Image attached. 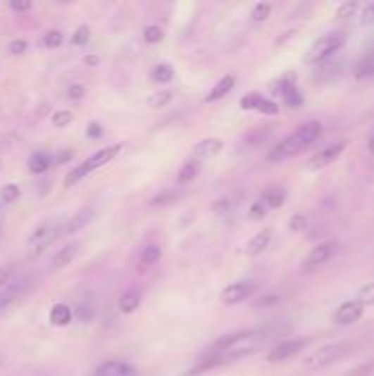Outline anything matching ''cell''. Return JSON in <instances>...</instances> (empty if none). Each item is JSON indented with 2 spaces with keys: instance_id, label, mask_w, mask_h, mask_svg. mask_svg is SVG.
Masks as SVG:
<instances>
[{
  "instance_id": "52a82bcc",
  "label": "cell",
  "mask_w": 374,
  "mask_h": 376,
  "mask_svg": "<svg viewBox=\"0 0 374 376\" xmlns=\"http://www.w3.org/2000/svg\"><path fill=\"white\" fill-rule=\"evenodd\" d=\"M311 344V339H291V341H284L280 346H275L269 354H266V361L269 363H282L295 356L297 352H301Z\"/></svg>"
},
{
  "instance_id": "e575fe53",
  "label": "cell",
  "mask_w": 374,
  "mask_h": 376,
  "mask_svg": "<svg viewBox=\"0 0 374 376\" xmlns=\"http://www.w3.org/2000/svg\"><path fill=\"white\" fill-rule=\"evenodd\" d=\"M269 15H271V5L269 3H258L254 7V11H251V18H254L256 23H264Z\"/></svg>"
},
{
  "instance_id": "d6986e66",
  "label": "cell",
  "mask_w": 374,
  "mask_h": 376,
  "mask_svg": "<svg viewBox=\"0 0 374 376\" xmlns=\"http://www.w3.org/2000/svg\"><path fill=\"white\" fill-rule=\"evenodd\" d=\"M354 77L357 80H374V51L363 56L354 66Z\"/></svg>"
},
{
  "instance_id": "d6a6232c",
  "label": "cell",
  "mask_w": 374,
  "mask_h": 376,
  "mask_svg": "<svg viewBox=\"0 0 374 376\" xmlns=\"http://www.w3.org/2000/svg\"><path fill=\"white\" fill-rule=\"evenodd\" d=\"M88 40H91V29H88L86 25L77 27V31L73 33V38H70V42H73L75 46H84V44H88Z\"/></svg>"
},
{
  "instance_id": "b9f144b4",
  "label": "cell",
  "mask_w": 374,
  "mask_h": 376,
  "mask_svg": "<svg viewBox=\"0 0 374 376\" xmlns=\"http://www.w3.org/2000/svg\"><path fill=\"white\" fill-rule=\"evenodd\" d=\"M27 49H29V42L27 40H11L9 42V53L11 56H23V53H27Z\"/></svg>"
},
{
  "instance_id": "f907efd6",
  "label": "cell",
  "mask_w": 374,
  "mask_h": 376,
  "mask_svg": "<svg viewBox=\"0 0 374 376\" xmlns=\"http://www.w3.org/2000/svg\"><path fill=\"white\" fill-rule=\"evenodd\" d=\"M84 64H86V66H97V64H99V58H97V56H86V58H84Z\"/></svg>"
},
{
  "instance_id": "f546056e",
  "label": "cell",
  "mask_w": 374,
  "mask_h": 376,
  "mask_svg": "<svg viewBox=\"0 0 374 376\" xmlns=\"http://www.w3.org/2000/svg\"><path fill=\"white\" fill-rule=\"evenodd\" d=\"M91 174L86 168H84V163H80L73 172H70L66 178H64V187H70V185H75V183H80V181H84V178Z\"/></svg>"
},
{
  "instance_id": "484cf974",
  "label": "cell",
  "mask_w": 374,
  "mask_h": 376,
  "mask_svg": "<svg viewBox=\"0 0 374 376\" xmlns=\"http://www.w3.org/2000/svg\"><path fill=\"white\" fill-rule=\"evenodd\" d=\"M152 80L156 84H170L174 80V68L170 64H156L152 68Z\"/></svg>"
},
{
  "instance_id": "f1b7e54d",
  "label": "cell",
  "mask_w": 374,
  "mask_h": 376,
  "mask_svg": "<svg viewBox=\"0 0 374 376\" xmlns=\"http://www.w3.org/2000/svg\"><path fill=\"white\" fill-rule=\"evenodd\" d=\"M163 29L161 27H156V25H150V27H146L144 29V40L148 42V44H158V42H163Z\"/></svg>"
},
{
  "instance_id": "3957f363",
  "label": "cell",
  "mask_w": 374,
  "mask_h": 376,
  "mask_svg": "<svg viewBox=\"0 0 374 376\" xmlns=\"http://www.w3.org/2000/svg\"><path fill=\"white\" fill-rule=\"evenodd\" d=\"M346 352H348L346 344H328V346H322L315 352H311L306 359L301 361V365L306 370H324V368L339 361L342 356H346Z\"/></svg>"
},
{
  "instance_id": "d4e9b609",
  "label": "cell",
  "mask_w": 374,
  "mask_h": 376,
  "mask_svg": "<svg viewBox=\"0 0 374 376\" xmlns=\"http://www.w3.org/2000/svg\"><path fill=\"white\" fill-rule=\"evenodd\" d=\"M284 199H287V194L282 189H269L262 194V203L266 205V209H278L284 205Z\"/></svg>"
},
{
  "instance_id": "74e56055",
  "label": "cell",
  "mask_w": 374,
  "mask_h": 376,
  "mask_svg": "<svg viewBox=\"0 0 374 376\" xmlns=\"http://www.w3.org/2000/svg\"><path fill=\"white\" fill-rule=\"evenodd\" d=\"M260 99H262L260 93H249V95H244V97L240 99V108H244V111H256L258 104H260Z\"/></svg>"
},
{
  "instance_id": "8fae6325",
  "label": "cell",
  "mask_w": 374,
  "mask_h": 376,
  "mask_svg": "<svg viewBox=\"0 0 374 376\" xmlns=\"http://www.w3.org/2000/svg\"><path fill=\"white\" fill-rule=\"evenodd\" d=\"M93 376H137V370L123 361H104L95 368Z\"/></svg>"
},
{
  "instance_id": "ab89813d",
  "label": "cell",
  "mask_w": 374,
  "mask_h": 376,
  "mask_svg": "<svg viewBox=\"0 0 374 376\" xmlns=\"http://www.w3.org/2000/svg\"><path fill=\"white\" fill-rule=\"evenodd\" d=\"M359 20H361V25H374V0L368 5H361Z\"/></svg>"
},
{
  "instance_id": "7c38bea8",
  "label": "cell",
  "mask_w": 374,
  "mask_h": 376,
  "mask_svg": "<svg viewBox=\"0 0 374 376\" xmlns=\"http://www.w3.org/2000/svg\"><path fill=\"white\" fill-rule=\"evenodd\" d=\"M271 240H273V231H271V229H262L260 234H256L251 240L247 242V246H244V253H247L249 258H256V256L264 253L266 246L271 244Z\"/></svg>"
},
{
  "instance_id": "7bdbcfd3",
  "label": "cell",
  "mask_w": 374,
  "mask_h": 376,
  "mask_svg": "<svg viewBox=\"0 0 374 376\" xmlns=\"http://www.w3.org/2000/svg\"><path fill=\"white\" fill-rule=\"evenodd\" d=\"M264 216H266V205H264L262 201L254 203L251 209H249V218H251V220H260V218H264Z\"/></svg>"
},
{
  "instance_id": "ffe728a7",
  "label": "cell",
  "mask_w": 374,
  "mask_h": 376,
  "mask_svg": "<svg viewBox=\"0 0 374 376\" xmlns=\"http://www.w3.org/2000/svg\"><path fill=\"white\" fill-rule=\"evenodd\" d=\"M91 218H93V211H91V209H82L75 218H70V220L66 223V227H64L62 231H64V234H68V236L75 234V231H80L86 223H91Z\"/></svg>"
},
{
  "instance_id": "d590c367",
  "label": "cell",
  "mask_w": 374,
  "mask_h": 376,
  "mask_svg": "<svg viewBox=\"0 0 374 376\" xmlns=\"http://www.w3.org/2000/svg\"><path fill=\"white\" fill-rule=\"evenodd\" d=\"M62 42H64V33L58 31V29L49 31V33H46V38H44V46H46V49H58Z\"/></svg>"
},
{
  "instance_id": "f35d334b",
  "label": "cell",
  "mask_w": 374,
  "mask_h": 376,
  "mask_svg": "<svg viewBox=\"0 0 374 376\" xmlns=\"http://www.w3.org/2000/svg\"><path fill=\"white\" fill-rule=\"evenodd\" d=\"M181 199V194L179 192H163V194H158L152 199V205H170L174 201H179Z\"/></svg>"
},
{
  "instance_id": "277c9868",
  "label": "cell",
  "mask_w": 374,
  "mask_h": 376,
  "mask_svg": "<svg viewBox=\"0 0 374 376\" xmlns=\"http://www.w3.org/2000/svg\"><path fill=\"white\" fill-rule=\"evenodd\" d=\"M62 227L58 223H44L38 229L31 231V236L27 238V249H29V256L31 258H38L40 253H44L46 246L51 242H56V238L62 234L60 231Z\"/></svg>"
},
{
  "instance_id": "816d5d0a",
  "label": "cell",
  "mask_w": 374,
  "mask_h": 376,
  "mask_svg": "<svg viewBox=\"0 0 374 376\" xmlns=\"http://www.w3.org/2000/svg\"><path fill=\"white\" fill-rule=\"evenodd\" d=\"M70 156H73V150H64V152L58 156V163H66V161H68Z\"/></svg>"
},
{
  "instance_id": "2e32d148",
  "label": "cell",
  "mask_w": 374,
  "mask_h": 376,
  "mask_svg": "<svg viewBox=\"0 0 374 376\" xmlns=\"http://www.w3.org/2000/svg\"><path fill=\"white\" fill-rule=\"evenodd\" d=\"M80 253V242H68L66 246H62L58 251V256L53 258V268H64L66 264H70Z\"/></svg>"
},
{
  "instance_id": "ac0fdd59",
  "label": "cell",
  "mask_w": 374,
  "mask_h": 376,
  "mask_svg": "<svg viewBox=\"0 0 374 376\" xmlns=\"http://www.w3.org/2000/svg\"><path fill=\"white\" fill-rule=\"evenodd\" d=\"M49 317L53 326H68L70 321H73V311H70L68 303H56V306L51 308Z\"/></svg>"
},
{
  "instance_id": "5b68a950",
  "label": "cell",
  "mask_w": 374,
  "mask_h": 376,
  "mask_svg": "<svg viewBox=\"0 0 374 376\" xmlns=\"http://www.w3.org/2000/svg\"><path fill=\"white\" fill-rule=\"evenodd\" d=\"M337 251H339V242L337 240H326L322 244L313 246L311 253L304 258V271H315V268L328 264L337 256Z\"/></svg>"
},
{
  "instance_id": "44dd1931",
  "label": "cell",
  "mask_w": 374,
  "mask_h": 376,
  "mask_svg": "<svg viewBox=\"0 0 374 376\" xmlns=\"http://www.w3.org/2000/svg\"><path fill=\"white\" fill-rule=\"evenodd\" d=\"M201 172V161H187V163L179 170V174H176V178H179V183L185 185V183H192L196 176H199Z\"/></svg>"
},
{
  "instance_id": "f5cc1de1",
  "label": "cell",
  "mask_w": 374,
  "mask_h": 376,
  "mask_svg": "<svg viewBox=\"0 0 374 376\" xmlns=\"http://www.w3.org/2000/svg\"><path fill=\"white\" fill-rule=\"evenodd\" d=\"M368 152L374 156V132L370 134V139H368Z\"/></svg>"
},
{
  "instance_id": "8d00e7d4",
  "label": "cell",
  "mask_w": 374,
  "mask_h": 376,
  "mask_svg": "<svg viewBox=\"0 0 374 376\" xmlns=\"http://www.w3.org/2000/svg\"><path fill=\"white\" fill-rule=\"evenodd\" d=\"M357 301H361L363 306H374V282L363 286V289L359 291V295H357Z\"/></svg>"
},
{
  "instance_id": "db71d44e",
  "label": "cell",
  "mask_w": 374,
  "mask_h": 376,
  "mask_svg": "<svg viewBox=\"0 0 374 376\" xmlns=\"http://www.w3.org/2000/svg\"><path fill=\"white\" fill-rule=\"evenodd\" d=\"M5 365V359H3V356H0V368H3Z\"/></svg>"
},
{
  "instance_id": "4fadbf2b",
  "label": "cell",
  "mask_w": 374,
  "mask_h": 376,
  "mask_svg": "<svg viewBox=\"0 0 374 376\" xmlns=\"http://www.w3.org/2000/svg\"><path fill=\"white\" fill-rule=\"evenodd\" d=\"M254 332L251 330H238V332H229L225 337H220L216 344H213V352H227L231 348H236L238 344L247 341L249 337H251Z\"/></svg>"
},
{
  "instance_id": "7a4b0ae2",
  "label": "cell",
  "mask_w": 374,
  "mask_h": 376,
  "mask_svg": "<svg viewBox=\"0 0 374 376\" xmlns=\"http://www.w3.org/2000/svg\"><path fill=\"white\" fill-rule=\"evenodd\" d=\"M346 44V33L344 31H330L326 35H322L306 53L304 62L306 64H322L326 60H330L337 51Z\"/></svg>"
},
{
  "instance_id": "ba28073f",
  "label": "cell",
  "mask_w": 374,
  "mask_h": 376,
  "mask_svg": "<svg viewBox=\"0 0 374 376\" xmlns=\"http://www.w3.org/2000/svg\"><path fill=\"white\" fill-rule=\"evenodd\" d=\"M363 303L357 301V299H350V301H344L339 308L335 311L332 315V321L339 326H348V324H354V321H359L363 317Z\"/></svg>"
},
{
  "instance_id": "7402d4cb",
  "label": "cell",
  "mask_w": 374,
  "mask_h": 376,
  "mask_svg": "<svg viewBox=\"0 0 374 376\" xmlns=\"http://www.w3.org/2000/svg\"><path fill=\"white\" fill-rule=\"evenodd\" d=\"M139 306H141V295H139L137 291H128V293H123V295H121V299H119V311H121V313H126V315L135 313Z\"/></svg>"
},
{
  "instance_id": "30bf717a",
  "label": "cell",
  "mask_w": 374,
  "mask_h": 376,
  "mask_svg": "<svg viewBox=\"0 0 374 376\" xmlns=\"http://www.w3.org/2000/svg\"><path fill=\"white\" fill-rule=\"evenodd\" d=\"M119 152H121V143H113V146H108V148H101L99 152H95L88 161H84V168L88 172H93V170H97L101 165H108L113 158H117Z\"/></svg>"
},
{
  "instance_id": "8992f818",
  "label": "cell",
  "mask_w": 374,
  "mask_h": 376,
  "mask_svg": "<svg viewBox=\"0 0 374 376\" xmlns=\"http://www.w3.org/2000/svg\"><path fill=\"white\" fill-rule=\"evenodd\" d=\"M256 291H258L256 282H234V284H229L227 289H223L220 301L227 303V306H231V303H240V301L249 299Z\"/></svg>"
},
{
  "instance_id": "e0dca14e",
  "label": "cell",
  "mask_w": 374,
  "mask_h": 376,
  "mask_svg": "<svg viewBox=\"0 0 374 376\" xmlns=\"http://www.w3.org/2000/svg\"><path fill=\"white\" fill-rule=\"evenodd\" d=\"M23 293V282H15L11 280L3 291H0V311H5L7 306H11V303L20 297Z\"/></svg>"
},
{
  "instance_id": "7dc6e473",
  "label": "cell",
  "mask_w": 374,
  "mask_h": 376,
  "mask_svg": "<svg viewBox=\"0 0 374 376\" xmlns=\"http://www.w3.org/2000/svg\"><path fill=\"white\" fill-rule=\"evenodd\" d=\"M278 301H280L278 295H264V297H260V299L256 301V306H258V308H266V306H275Z\"/></svg>"
},
{
  "instance_id": "cb8c5ba5",
  "label": "cell",
  "mask_w": 374,
  "mask_h": 376,
  "mask_svg": "<svg viewBox=\"0 0 374 376\" xmlns=\"http://www.w3.org/2000/svg\"><path fill=\"white\" fill-rule=\"evenodd\" d=\"M158 260H161V246H158V244H148L144 249V253H141V268L154 266Z\"/></svg>"
},
{
  "instance_id": "5bb4252c",
  "label": "cell",
  "mask_w": 374,
  "mask_h": 376,
  "mask_svg": "<svg viewBox=\"0 0 374 376\" xmlns=\"http://www.w3.org/2000/svg\"><path fill=\"white\" fill-rule=\"evenodd\" d=\"M236 86V75L234 73H227V75H223L220 77V82L216 84L209 91V95L205 97V104H211V101H218V99H223V97H227L229 93H231V88Z\"/></svg>"
},
{
  "instance_id": "9a60e30c",
  "label": "cell",
  "mask_w": 374,
  "mask_h": 376,
  "mask_svg": "<svg viewBox=\"0 0 374 376\" xmlns=\"http://www.w3.org/2000/svg\"><path fill=\"white\" fill-rule=\"evenodd\" d=\"M192 152H194V156H199V158L218 156L223 152V141L220 139H203L192 148Z\"/></svg>"
},
{
  "instance_id": "4dcf8cb0",
  "label": "cell",
  "mask_w": 374,
  "mask_h": 376,
  "mask_svg": "<svg viewBox=\"0 0 374 376\" xmlns=\"http://www.w3.org/2000/svg\"><path fill=\"white\" fill-rule=\"evenodd\" d=\"M361 11V5L359 3H344L337 7V18H342V20H346V18H354Z\"/></svg>"
},
{
  "instance_id": "4316f807",
  "label": "cell",
  "mask_w": 374,
  "mask_h": 376,
  "mask_svg": "<svg viewBox=\"0 0 374 376\" xmlns=\"http://www.w3.org/2000/svg\"><path fill=\"white\" fill-rule=\"evenodd\" d=\"M20 187H18L15 183H7L3 189H0V201H3L5 205H13L20 201Z\"/></svg>"
},
{
  "instance_id": "603a6c76",
  "label": "cell",
  "mask_w": 374,
  "mask_h": 376,
  "mask_svg": "<svg viewBox=\"0 0 374 376\" xmlns=\"http://www.w3.org/2000/svg\"><path fill=\"white\" fill-rule=\"evenodd\" d=\"M51 163L53 161L49 158V154H44V152H38V154H33L31 158H29V172L31 174H44L49 168H51Z\"/></svg>"
},
{
  "instance_id": "ee69618b",
  "label": "cell",
  "mask_w": 374,
  "mask_h": 376,
  "mask_svg": "<svg viewBox=\"0 0 374 376\" xmlns=\"http://www.w3.org/2000/svg\"><path fill=\"white\" fill-rule=\"evenodd\" d=\"M9 7H11V11H15V13H27V11H31L33 3H31V0H11Z\"/></svg>"
},
{
  "instance_id": "c3c4849f",
  "label": "cell",
  "mask_w": 374,
  "mask_h": 376,
  "mask_svg": "<svg viewBox=\"0 0 374 376\" xmlns=\"http://www.w3.org/2000/svg\"><path fill=\"white\" fill-rule=\"evenodd\" d=\"M86 134H88V139H101V134H104V128L97 123V121H93L91 125L86 128Z\"/></svg>"
},
{
  "instance_id": "bcb514c9",
  "label": "cell",
  "mask_w": 374,
  "mask_h": 376,
  "mask_svg": "<svg viewBox=\"0 0 374 376\" xmlns=\"http://www.w3.org/2000/svg\"><path fill=\"white\" fill-rule=\"evenodd\" d=\"M11 273H13V266H0V291L5 289V286L11 282Z\"/></svg>"
},
{
  "instance_id": "681fc988",
  "label": "cell",
  "mask_w": 374,
  "mask_h": 376,
  "mask_svg": "<svg viewBox=\"0 0 374 376\" xmlns=\"http://www.w3.org/2000/svg\"><path fill=\"white\" fill-rule=\"evenodd\" d=\"M291 229H293V231L306 229V218H304V216H295V218L291 220Z\"/></svg>"
},
{
  "instance_id": "f6af8a7d",
  "label": "cell",
  "mask_w": 374,
  "mask_h": 376,
  "mask_svg": "<svg viewBox=\"0 0 374 376\" xmlns=\"http://www.w3.org/2000/svg\"><path fill=\"white\" fill-rule=\"evenodd\" d=\"M374 370V361L370 363H363V365H357V368H352L346 376H368L370 372Z\"/></svg>"
},
{
  "instance_id": "9c48e42d",
  "label": "cell",
  "mask_w": 374,
  "mask_h": 376,
  "mask_svg": "<svg viewBox=\"0 0 374 376\" xmlns=\"http://www.w3.org/2000/svg\"><path fill=\"white\" fill-rule=\"evenodd\" d=\"M344 143H332V146H328V148H324L322 152H317L308 163H306V168L308 170H324V168H328L330 163H335L337 158L342 156V152H344Z\"/></svg>"
},
{
  "instance_id": "1f68e13d",
  "label": "cell",
  "mask_w": 374,
  "mask_h": 376,
  "mask_svg": "<svg viewBox=\"0 0 374 376\" xmlns=\"http://www.w3.org/2000/svg\"><path fill=\"white\" fill-rule=\"evenodd\" d=\"M53 125H58V128H66L68 123H73V113L70 111H56L51 117Z\"/></svg>"
},
{
  "instance_id": "60d3db41",
  "label": "cell",
  "mask_w": 374,
  "mask_h": 376,
  "mask_svg": "<svg viewBox=\"0 0 374 376\" xmlns=\"http://www.w3.org/2000/svg\"><path fill=\"white\" fill-rule=\"evenodd\" d=\"M66 97L70 101H82L86 97V88L82 84H73V86H68V91H66Z\"/></svg>"
},
{
  "instance_id": "83f0119b",
  "label": "cell",
  "mask_w": 374,
  "mask_h": 376,
  "mask_svg": "<svg viewBox=\"0 0 374 376\" xmlns=\"http://www.w3.org/2000/svg\"><path fill=\"white\" fill-rule=\"evenodd\" d=\"M172 97L174 95L170 91H158V93L148 97V106H150V108H154V111H158V108H163V106H168L172 101Z\"/></svg>"
},
{
  "instance_id": "836d02e7",
  "label": "cell",
  "mask_w": 374,
  "mask_h": 376,
  "mask_svg": "<svg viewBox=\"0 0 374 376\" xmlns=\"http://www.w3.org/2000/svg\"><path fill=\"white\" fill-rule=\"evenodd\" d=\"M256 111L262 113V115H278V113H280V106H278L273 99H266V97L262 95V99H260V104H258Z\"/></svg>"
},
{
  "instance_id": "6da1fadb",
  "label": "cell",
  "mask_w": 374,
  "mask_h": 376,
  "mask_svg": "<svg viewBox=\"0 0 374 376\" xmlns=\"http://www.w3.org/2000/svg\"><path fill=\"white\" fill-rule=\"evenodd\" d=\"M322 130L324 128H322V123H319V121L301 123L293 134H289L284 141H280L278 146L269 152V161H271V163H282V161L301 154L306 148H311L319 137H322Z\"/></svg>"
}]
</instances>
